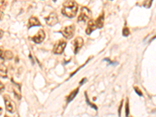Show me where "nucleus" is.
<instances>
[{"label": "nucleus", "mask_w": 156, "mask_h": 117, "mask_svg": "<svg viewBox=\"0 0 156 117\" xmlns=\"http://www.w3.org/2000/svg\"><path fill=\"white\" fill-rule=\"evenodd\" d=\"M59 21L58 16L56 13H51L48 16L45 18V22L48 26L56 25Z\"/></svg>", "instance_id": "6"}, {"label": "nucleus", "mask_w": 156, "mask_h": 117, "mask_svg": "<svg viewBox=\"0 0 156 117\" xmlns=\"http://www.w3.org/2000/svg\"><path fill=\"white\" fill-rule=\"evenodd\" d=\"M53 1H54V2H56V0H53Z\"/></svg>", "instance_id": "25"}, {"label": "nucleus", "mask_w": 156, "mask_h": 117, "mask_svg": "<svg viewBox=\"0 0 156 117\" xmlns=\"http://www.w3.org/2000/svg\"><path fill=\"white\" fill-rule=\"evenodd\" d=\"M7 2L6 0H0V13H3L6 8Z\"/></svg>", "instance_id": "15"}, {"label": "nucleus", "mask_w": 156, "mask_h": 117, "mask_svg": "<svg viewBox=\"0 0 156 117\" xmlns=\"http://www.w3.org/2000/svg\"><path fill=\"white\" fill-rule=\"evenodd\" d=\"M5 117H8V116H5Z\"/></svg>", "instance_id": "26"}, {"label": "nucleus", "mask_w": 156, "mask_h": 117, "mask_svg": "<svg viewBox=\"0 0 156 117\" xmlns=\"http://www.w3.org/2000/svg\"><path fill=\"white\" fill-rule=\"evenodd\" d=\"M14 90L15 95L18 98V99H21V86L19 84H17L16 83H14Z\"/></svg>", "instance_id": "13"}, {"label": "nucleus", "mask_w": 156, "mask_h": 117, "mask_svg": "<svg viewBox=\"0 0 156 117\" xmlns=\"http://www.w3.org/2000/svg\"><path fill=\"white\" fill-rule=\"evenodd\" d=\"M7 67L3 63L0 62V77L3 78L7 77Z\"/></svg>", "instance_id": "12"}, {"label": "nucleus", "mask_w": 156, "mask_h": 117, "mask_svg": "<svg viewBox=\"0 0 156 117\" xmlns=\"http://www.w3.org/2000/svg\"><path fill=\"white\" fill-rule=\"evenodd\" d=\"M66 46V41L64 40H59L55 44L53 48V52L56 55H60L63 52L64 49Z\"/></svg>", "instance_id": "4"}, {"label": "nucleus", "mask_w": 156, "mask_h": 117, "mask_svg": "<svg viewBox=\"0 0 156 117\" xmlns=\"http://www.w3.org/2000/svg\"><path fill=\"white\" fill-rule=\"evenodd\" d=\"M45 38V33L43 30H40L35 36L31 38L32 41L37 44L41 43V42L44 41V39Z\"/></svg>", "instance_id": "7"}, {"label": "nucleus", "mask_w": 156, "mask_h": 117, "mask_svg": "<svg viewBox=\"0 0 156 117\" xmlns=\"http://www.w3.org/2000/svg\"><path fill=\"white\" fill-rule=\"evenodd\" d=\"M78 92H79V88L77 87V88H76L74 91H73L71 92L70 94H69V96L67 97V102L68 103H69V102H70L71 101H73V100L74 99L75 97L77 96V94H78Z\"/></svg>", "instance_id": "14"}, {"label": "nucleus", "mask_w": 156, "mask_h": 117, "mask_svg": "<svg viewBox=\"0 0 156 117\" xmlns=\"http://www.w3.org/2000/svg\"><path fill=\"white\" fill-rule=\"evenodd\" d=\"M4 53L5 51L2 49V48H0V59L1 60H4Z\"/></svg>", "instance_id": "21"}, {"label": "nucleus", "mask_w": 156, "mask_h": 117, "mask_svg": "<svg viewBox=\"0 0 156 117\" xmlns=\"http://www.w3.org/2000/svg\"><path fill=\"white\" fill-rule=\"evenodd\" d=\"M60 33L63 35L66 39H70L73 37L75 33V27L74 25H70L65 27L60 30Z\"/></svg>", "instance_id": "3"}, {"label": "nucleus", "mask_w": 156, "mask_h": 117, "mask_svg": "<svg viewBox=\"0 0 156 117\" xmlns=\"http://www.w3.org/2000/svg\"><path fill=\"white\" fill-rule=\"evenodd\" d=\"M85 95H86V101H87V103L88 104L89 106H90V107H92L93 108H95V110H97L98 109V107L95 105H94V104L92 103H90V101H89V99H88V95H87V94H85Z\"/></svg>", "instance_id": "17"}, {"label": "nucleus", "mask_w": 156, "mask_h": 117, "mask_svg": "<svg viewBox=\"0 0 156 117\" xmlns=\"http://www.w3.org/2000/svg\"><path fill=\"white\" fill-rule=\"evenodd\" d=\"M38 26H41V23L38 21V19L35 17V16H32L31 17L28 21V28H31L32 27H38Z\"/></svg>", "instance_id": "9"}, {"label": "nucleus", "mask_w": 156, "mask_h": 117, "mask_svg": "<svg viewBox=\"0 0 156 117\" xmlns=\"http://www.w3.org/2000/svg\"><path fill=\"white\" fill-rule=\"evenodd\" d=\"M2 108L0 107V115L2 114Z\"/></svg>", "instance_id": "24"}, {"label": "nucleus", "mask_w": 156, "mask_h": 117, "mask_svg": "<svg viewBox=\"0 0 156 117\" xmlns=\"http://www.w3.org/2000/svg\"><path fill=\"white\" fill-rule=\"evenodd\" d=\"M123 106V101H121V104H120V108H119V116L120 117V112H121V108H122Z\"/></svg>", "instance_id": "23"}, {"label": "nucleus", "mask_w": 156, "mask_h": 117, "mask_svg": "<svg viewBox=\"0 0 156 117\" xmlns=\"http://www.w3.org/2000/svg\"><path fill=\"white\" fill-rule=\"evenodd\" d=\"M84 45V40L81 37H77L75 38L73 41V45H74V53L77 54L80 49L82 48V46Z\"/></svg>", "instance_id": "8"}, {"label": "nucleus", "mask_w": 156, "mask_h": 117, "mask_svg": "<svg viewBox=\"0 0 156 117\" xmlns=\"http://www.w3.org/2000/svg\"><path fill=\"white\" fill-rule=\"evenodd\" d=\"M90 16H91V12L90 9L87 7H82L80 9V13L77 20L78 21L85 22V21L90 20Z\"/></svg>", "instance_id": "2"}, {"label": "nucleus", "mask_w": 156, "mask_h": 117, "mask_svg": "<svg viewBox=\"0 0 156 117\" xmlns=\"http://www.w3.org/2000/svg\"><path fill=\"white\" fill-rule=\"evenodd\" d=\"M123 36H128L130 35V30L128 28H124L123 30Z\"/></svg>", "instance_id": "18"}, {"label": "nucleus", "mask_w": 156, "mask_h": 117, "mask_svg": "<svg viewBox=\"0 0 156 117\" xmlns=\"http://www.w3.org/2000/svg\"><path fill=\"white\" fill-rule=\"evenodd\" d=\"M14 57V54L11 51H5L4 53V60H12Z\"/></svg>", "instance_id": "16"}, {"label": "nucleus", "mask_w": 156, "mask_h": 117, "mask_svg": "<svg viewBox=\"0 0 156 117\" xmlns=\"http://www.w3.org/2000/svg\"><path fill=\"white\" fill-rule=\"evenodd\" d=\"M96 28H97V27H96V23H95V21L93 20H90L88 23V27H87L86 34L87 35H90Z\"/></svg>", "instance_id": "10"}, {"label": "nucleus", "mask_w": 156, "mask_h": 117, "mask_svg": "<svg viewBox=\"0 0 156 117\" xmlns=\"http://www.w3.org/2000/svg\"><path fill=\"white\" fill-rule=\"evenodd\" d=\"M129 116V101L127 99V103H126V117Z\"/></svg>", "instance_id": "19"}, {"label": "nucleus", "mask_w": 156, "mask_h": 117, "mask_svg": "<svg viewBox=\"0 0 156 117\" xmlns=\"http://www.w3.org/2000/svg\"><path fill=\"white\" fill-rule=\"evenodd\" d=\"M4 89H5L4 84H2V83L0 81V92L3 91H4Z\"/></svg>", "instance_id": "22"}, {"label": "nucleus", "mask_w": 156, "mask_h": 117, "mask_svg": "<svg viewBox=\"0 0 156 117\" xmlns=\"http://www.w3.org/2000/svg\"><path fill=\"white\" fill-rule=\"evenodd\" d=\"M104 19H105V16H104V13H102L99 16H98V18L97 20H96V21H95L97 28H103V25H104Z\"/></svg>", "instance_id": "11"}, {"label": "nucleus", "mask_w": 156, "mask_h": 117, "mask_svg": "<svg viewBox=\"0 0 156 117\" xmlns=\"http://www.w3.org/2000/svg\"><path fill=\"white\" fill-rule=\"evenodd\" d=\"M4 101L6 110L11 113H14V111H15V106H14V101H12V99H10V97L8 96V95H5Z\"/></svg>", "instance_id": "5"}, {"label": "nucleus", "mask_w": 156, "mask_h": 117, "mask_svg": "<svg viewBox=\"0 0 156 117\" xmlns=\"http://www.w3.org/2000/svg\"><path fill=\"white\" fill-rule=\"evenodd\" d=\"M134 91H135V92L137 93V94L139 95V96H143V94H142V92L140 91V90L138 88V87H134Z\"/></svg>", "instance_id": "20"}, {"label": "nucleus", "mask_w": 156, "mask_h": 117, "mask_svg": "<svg viewBox=\"0 0 156 117\" xmlns=\"http://www.w3.org/2000/svg\"><path fill=\"white\" fill-rule=\"evenodd\" d=\"M78 11V5L73 0H67L66 2H64L63 7L62 9V13L64 16L73 18L77 15Z\"/></svg>", "instance_id": "1"}]
</instances>
